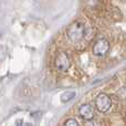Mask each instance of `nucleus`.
Here are the masks:
<instances>
[{"instance_id": "obj_1", "label": "nucleus", "mask_w": 126, "mask_h": 126, "mask_svg": "<svg viewBox=\"0 0 126 126\" xmlns=\"http://www.w3.org/2000/svg\"><path fill=\"white\" fill-rule=\"evenodd\" d=\"M66 35L72 42H80L85 35V27L81 22H73L66 30Z\"/></svg>"}, {"instance_id": "obj_2", "label": "nucleus", "mask_w": 126, "mask_h": 126, "mask_svg": "<svg viewBox=\"0 0 126 126\" xmlns=\"http://www.w3.org/2000/svg\"><path fill=\"white\" fill-rule=\"evenodd\" d=\"M95 106L98 112L101 113H106L112 106V101L107 94L101 93L95 98Z\"/></svg>"}, {"instance_id": "obj_3", "label": "nucleus", "mask_w": 126, "mask_h": 126, "mask_svg": "<svg viewBox=\"0 0 126 126\" xmlns=\"http://www.w3.org/2000/svg\"><path fill=\"white\" fill-rule=\"evenodd\" d=\"M110 50V43L106 39H100L94 43L93 49H92V52L95 57L98 58H102L104 55L107 54Z\"/></svg>"}, {"instance_id": "obj_4", "label": "nucleus", "mask_w": 126, "mask_h": 126, "mask_svg": "<svg viewBox=\"0 0 126 126\" xmlns=\"http://www.w3.org/2000/svg\"><path fill=\"white\" fill-rule=\"evenodd\" d=\"M70 58L65 52H59L54 59V65L59 71H66L70 67Z\"/></svg>"}, {"instance_id": "obj_5", "label": "nucleus", "mask_w": 126, "mask_h": 126, "mask_svg": "<svg viewBox=\"0 0 126 126\" xmlns=\"http://www.w3.org/2000/svg\"><path fill=\"white\" fill-rule=\"evenodd\" d=\"M79 114L84 121H91L94 117V110L90 104H83L79 109Z\"/></svg>"}, {"instance_id": "obj_6", "label": "nucleus", "mask_w": 126, "mask_h": 126, "mask_svg": "<svg viewBox=\"0 0 126 126\" xmlns=\"http://www.w3.org/2000/svg\"><path fill=\"white\" fill-rule=\"evenodd\" d=\"M75 96V92L74 91H66L61 95V102L63 103H67L69 101L73 100Z\"/></svg>"}, {"instance_id": "obj_7", "label": "nucleus", "mask_w": 126, "mask_h": 126, "mask_svg": "<svg viewBox=\"0 0 126 126\" xmlns=\"http://www.w3.org/2000/svg\"><path fill=\"white\" fill-rule=\"evenodd\" d=\"M64 126H80V124H79V122L75 118H69V120L64 123Z\"/></svg>"}, {"instance_id": "obj_8", "label": "nucleus", "mask_w": 126, "mask_h": 126, "mask_svg": "<svg viewBox=\"0 0 126 126\" xmlns=\"http://www.w3.org/2000/svg\"><path fill=\"white\" fill-rule=\"evenodd\" d=\"M118 95H120V97L124 98V100H126V86L122 87V89L120 90V92H118Z\"/></svg>"}, {"instance_id": "obj_9", "label": "nucleus", "mask_w": 126, "mask_h": 126, "mask_svg": "<svg viewBox=\"0 0 126 126\" xmlns=\"http://www.w3.org/2000/svg\"><path fill=\"white\" fill-rule=\"evenodd\" d=\"M16 126H23V121L22 120H18L16 123Z\"/></svg>"}, {"instance_id": "obj_10", "label": "nucleus", "mask_w": 126, "mask_h": 126, "mask_svg": "<svg viewBox=\"0 0 126 126\" xmlns=\"http://www.w3.org/2000/svg\"><path fill=\"white\" fill-rule=\"evenodd\" d=\"M24 126H32V125H31V124H26Z\"/></svg>"}]
</instances>
